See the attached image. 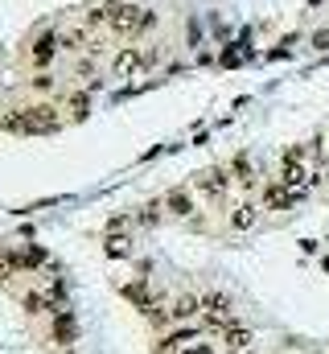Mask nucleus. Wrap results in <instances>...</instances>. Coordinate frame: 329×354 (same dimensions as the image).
<instances>
[{"label":"nucleus","mask_w":329,"mask_h":354,"mask_svg":"<svg viewBox=\"0 0 329 354\" xmlns=\"http://www.w3.org/2000/svg\"><path fill=\"white\" fill-rule=\"evenodd\" d=\"M153 25H157V12L144 8V4H111V21H107L111 33H120V37H140V33H149Z\"/></svg>","instance_id":"1"},{"label":"nucleus","mask_w":329,"mask_h":354,"mask_svg":"<svg viewBox=\"0 0 329 354\" xmlns=\"http://www.w3.org/2000/svg\"><path fill=\"white\" fill-rule=\"evenodd\" d=\"M198 313H202V297H194V292L177 297L173 305H164L161 313L153 309V317H157V322H164V326H189V322H194Z\"/></svg>","instance_id":"2"},{"label":"nucleus","mask_w":329,"mask_h":354,"mask_svg":"<svg viewBox=\"0 0 329 354\" xmlns=\"http://www.w3.org/2000/svg\"><path fill=\"white\" fill-rule=\"evenodd\" d=\"M62 54V46H58V33H41V37H33L29 46H25V58H29V66L41 75V71H50V62Z\"/></svg>","instance_id":"3"},{"label":"nucleus","mask_w":329,"mask_h":354,"mask_svg":"<svg viewBox=\"0 0 329 354\" xmlns=\"http://www.w3.org/2000/svg\"><path fill=\"white\" fill-rule=\"evenodd\" d=\"M153 50H144V46H128V50H120V58H115V75L120 79H140L149 66H153Z\"/></svg>","instance_id":"4"},{"label":"nucleus","mask_w":329,"mask_h":354,"mask_svg":"<svg viewBox=\"0 0 329 354\" xmlns=\"http://www.w3.org/2000/svg\"><path fill=\"white\" fill-rule=\"evenodd\" d=\"M301 198H305V194H301V189H292V185H288V181H280V177H272V181L263 185V210H292Z\"/></svg>","instance_id":"5"},{"label":"nucleus","mask_w":329,"mask_h":354,"mask_svg":"<svg viewBox=\"0 0 329 354\" xmlns=\"http://www.w3.org/2000/svg\"><path fill=\"white\" fill-rule=\"evenodd\" d=\"M50 338H54V346H66V351L79 342V322H75L70 305L54 309V322H50Z\"/></svg>","instance_id":"6"},{"label":"nucleus","mask_w":329,"mask_h":354,"mask_svg":"<svg viewBox=\"0 0 329 354\" xmlns=\"http://www.w3.org/2000/svg\"><path fill=\"white\" fill-rule=\"evenodd\" d=\"M202 313H206V322L210 326H227V322H235L231 317V297L227 292H218V288H210V292H202Z\"/></svg>","instance_id":"7"},{"label":"nucleus","mask_w":329,"mask_h":354,"mask_svg":"<svg viewBox=\"0 0 329 354\" xmlns=\"http://www.w3.org/2000/svg\"><path fill=\"white\" fill-rule=\"evenodd\" d=\"M202 338H198V326H177V330H169L161 338V346H157V354H181L189 351V346H198Z\"/></svg>","instance_id":"8"},{"label":"nucleus","mask_w":329,"mask_h":354,"mask_svg":"<svg viewBox=\"0 0 329 354\" xmlns=\"http://www.w3.org/2000/svg\"><path fill=\"white\" fill-rule=\"evenodd\" d=\"M223 342H227V351H231V354H247L255 338H251V330H247V326H239V322H227V326H223Z\"/></svg>","instance_id":"9"},{"label":"nucleus","mask_w":329,"mask_h":354,"mask_svg":"<svg viewBox=\"0 0 329 354\" xmlns=\"http://www.w3.org/2000/svg\"><path fill=\"white\" fill-rule=\"evenodd\" d=\"M235 177H231V169H210V174L198 177V189L206 194V198H223V189L231 185Z\"/></svg>","instance_id":"10"},{"label":"nucleus","mask_w":329,"mask_h":354,"mask_svg":"<svg viewBox=\"0 0 329 354\" xmlns=\"http://www.w3.org/2000/svg\"><path fill=\"white\" fill-rule=\"evenodd\" d=\"M164 210L173 214V218H189L198 206H194V198H189V189H169L164 194Z\"/></svg>","instance_id":"11"},{"label":"nucleus","mask_w":329,"mask_h":354,"mask_svg":"<svg viewBox=\"0 0 329 354\" xmlns=\"http://www.w3.org/2000/svg\"><path fill=\"white\" fill-rule=\"evenodd\" d=\"M259 210H263V206H255V202H239V206L231 210V231H251V227L259 223Z\"/></svg>","instance_id":"12"},{"label":"nucleus","mask_w":329,"mask_h":354,"mask_svg":"<svg viewBox=\"0 0 329 354\" xmlns=\"http://www.w3.org/2000/svg\"><path fill=\"white\" fill-rule=\"evenodd\" d=\"M58 46H62V54H79L82 46H86V25L62 29V33H58Z\"/></svg>","instance_id":"13"},{"label":"nucleus","mask_w":329,"mask_h":354,"mask_svg":"<svg viewBox=\"0 0 329 354\" xmlns=\"http://www.w3.org/2000/svg\"><path fill=\"white\" fill-rule=\"evenodd\" d=\"M21 305H25V313H46V309H54L50 292H41V288H29V292L21 297Z\"/></svg>","instance_id":"14"},{"label":"nucleus","mask_w":329,"mask_h":354,"mask_svg":"<svg viewBox=\"0 0 329 354\" xmlns=\"http://www.w3.org/2000/svg\"><path fill=\"white\" fill-rule=\"evenodd\" d=\"M231 177H235L239 185H255V169H251V157H235V161H231Z\"/></svg>","instance_id":"15"},{"label":"nucleus","mask_w":329,"mask_h":354,"mask_svg":"<svg viewBox=\"0 0 329 354\" xmlns=\"http://www.w3.org/2000/svg\"><path fill=\"white\" fill-rule=\"evenodd\" d=\"M17 260H21V272H33L37 264H46V252L41 248H25V252H17Z\"/></svg>","instance_id":"16"},{"label":"nucleus","mask_w":329,"mask_h":354,"mask_svg":"<svg viewBox=\"0 0 329 354\" xmlns=\"http://www.w3.org/2000/svg\"><path fill=\"white\" fill-rule=\"evenodd\" d=\"M132 239H120V235H107V256H124Z\"/></svg>","instance_id":"17"},{"label":"nucleus","mask_w":329,"mask_h":354,"mask_svg":"<svg viewBox=\"0 0 329 354\" xmlns=\"http://www.w3.org/2000/svg\"><path fill=\"white\" fill-rule=\"evenodd\" d=\"M33 87H37V91H50V87H54V75H50V71H41V75L33 79Z\"/></svg>","instance_id":"18"},{"label":"nucleus","mask_w":329,"mask_h":354,"mask_svg":"<svg viewBox=\"0 0 329 354\" xmlns=\"http://www.w3.org/2000/svg\"><path fill=\"white\" fill-rule=\"evenodd\" d=\"M313 46H321V50H329V33L321 29V33H313Z\"/></svg>","instance_id":"19"},{"label":"nucleus","mask_w":329,"mask_h":354,"mask_svg":"<svg viewBox=\"0 0 329 354\" xmlns=\"http://www.w3.org/2000/svg\"><path fill=\"white\" fill-rule=\"evenodd\" d=\"M185 354H214V346H206V342H198V346H189Z\"/></svg>","instance_id":"20"},{"label":"nucleus","mask_w":329,"mask_h":354,"mask_svg":"<svg viewBox=\"0 0 329 354\" xmlns=\"http://www.w3.org/2000/svg\"><path fill=\"white\" fill-rule=\"evenodd\" d=\"M326 181H329V149H326Z\"/></svg>","instance_id":"21"},{"label":"nucleus","mask_w":329,"mask_h":354,"mask_svg":"<svg viewBox=\"0 0 329 354\" xmlns=\"http://www.w3.org/2000/svg\"><path fill=\"white\" fill-rule=\"evenodd\" d=\"M309 4H313V8H317V4H326V0H309Z\"/></svg>","instance_id":"22"},{"label":"nucleus","mask_w":329,"mask_h":354,"mask_svg":"<svg viewBox=\"0 0 329 354\" xmlns=\"http://www.w3.org/2000/svg\"><path fill=\"white\" fill-rule=\"evenodd\" d=\"M247 354H251V351H247Z\"/></svg>","instance_id":"23"}]
</instances>
